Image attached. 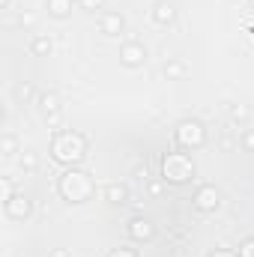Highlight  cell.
I'll list each match as a JSON object with an SVG mask.
<instances>
[{"label": "cell", "mask_w": 254, "mask_h": 257, "mask_svg": "<svg viewBox=\"0 0 254 257\" xmlns=\"http://www.w3.org/2000/svg\"><path fill=\"white\" fill-rule=\"evenodd\" d=\"M87 156V138L81 132H72V128H60L54 132L51 138V159L57 165H66V168H78Z\"/></svg>", "instance_id": "obj_1"}, {"label": "cell", "mask_w": 254, "mask_h": 257, "mask_svg": "<svg viewBox=\"0 0 254 257\" xmlns=\"http://www.w3.org/2000/svg\"><path fill=\"white\" fill-rule=\"evenodd\" d=\"M57 192L63 200L69 203H84V200H90L93 192H96V183H93V177L87 174V171H81V168H69L60 174V180H57Z\"/></svg>", "instance_id": "obj_2"}, {"label": "cell", "mask_w": 254, "mask_h": 257, "mask_svg": "<svg viewBox=\"0 0 254 257\" xmlns=\"http://www.w3.org/2000/svg\"><path fill=\"white\" fill-rule=\"evenodd\" d=\"M162 177L171 186H186L194 180V162L189 153H168L162 159Z\"/></svg>", "instance_id": "obj_3"}, {"label": "cell", "mask_w": 254, "mask_h": 257, "mask_svg": "<svg viewBox=\"0 0 254 257\" xmlns=\"http://www.w3.org/2000/svg\"><path fill=\"white\" fill-rule=\"evenodd\" d=\"M174 141L180 150H200L206 144V128L200 120H180L174 128Z\"/></svg>", "instance_id": "obj_4"}, {"label": "cell", "mask_w": 254, "mask_h": 257, "mask_svg": "<svg viewBox=\"0 0 254 257\" xmlns=\"http://www.w3.org/2000/svg\"><path fill=\"white\" fill-rule=\"evenodd\" d=\"M36 102H39V111H42L45 123L51 128L60 126V96H57V93H39Z\"/></svg>", "instance_id": "obj_5"}, {"label": "cell", "mask_w": 254, "mask_h": 257, "mask_svg": "<svg viewBox=\"0 0 254 257\" xmlns=\"http://www.w3.org/2000/svg\"><path fill=\"white\" fill-rule=\"evenodd\" d=\"M30 209H33V203H30L27 194H12V197L3 200V212H6L9 218H15V221H24V218L30 215Z\"/></svg>", "instance_id": "obj_6"}, {"label": "cell", "mask_w": 254, "mask_h": 257, "mask_svg": "<svg viewBox=\"0 0 254 257\" xmlns=\"http://www.w3.org/2000/svg\"><path fill=\"white\" fill-rule=\"evenodd\" d=\"M120 63L126 66V69H138V66L147 63V48H144V42H126V45L120 48Z\"/></svg>", "instance_id": "obj_7"}, {"label": "cell", "mask_w": 254, "mask_h": 257, "mask_svg": "<svg viewBox=\"0 0 254 257\" xmlns=\"http://www.w3.org/2000/svg\"><path fill=\"white\" fill-rule=\"evenodd\" d=\"M129 236L135 239V242H150L153 236H156V227H153V221L150 218H144V215H135L132 221H129Z\"/></svg>", "instance_id": "obj_8"}, {"label": "cell", "mask_w": 254, "mask_h": 257, "mask_svg": "<svg viewBox=\"0 0 254 257\" xmlns=\"http://www.w3.org/2000/svg\"><path fill=\"white\" fill-rule=\"evenodd\" d=\"M194 209L197 212H215L218 209V189L215 186H200L194 192Z\"/></svg>", "instance_id": "obj_9"}, {"label": "cell", "mask_w": 254, "mask_h": 257, "mask_svg": "<svg viewBox=\"0 0 254 257\" xmlns=\"http://www.w3.org/2000/svg\"><path fill=\"white\" fill-rule=\"evenodd\" d=\"M174 18H177V3L174 0H159L156 6H153V21L156 24H174Z\"/></svg>", "instance_id": "obj_10"}, {"label": "cell", "mask_w": 254, "mask_h": 257, "mask_svg": "<svg viewBox=\"0 0 254 257\" xmlns=\"http://www.w3.org/2000/svg\"><path fill=\"white\" fill-rule=\"evenodd\" d=\"M126 30V18L120 12H105L102 15V33L105 36H120Z\"/></svg>", "instance_id": "obj_11"}, {"label": "cell", "mask_w": 254, "mask_h": 257, "mask_svg": "<svg viewBox=\"0 0 254 257\" xmlns=\"http://www.w3.org/2000/svg\"><path fill=\"white\" fill-rule=\"evenodd\" d=\"M105 200L114 203V206H123L129 200V189L123 183H111V186H105Z\"/></svg>", "instance_id": "obj_12"}, {"label": "cell", "mask_w": 254, "mask_h": 257, "mask_svg": "<svg viewBox=\"0 0 254 257\" xmlns=\"http://www.w3.org/2000/svg\"><path fill=\"white\" fill-rule=\"evenodd\" d=\"M51 48H54V45H51V39H48V36H42V33L30 39V51H33L36 57H48V54H51Z\"/></svg>", "instance_id": "obj_13"}, {"label": "cell", "mask_w": 254, "mask_h": 257, "mask_svg": "<svg viewBox=\"0 0 254 257\" xmlns=\"http://www.w3.org/2000/svg\"><path fill=\"white\" fill-rule=\"evenodd\" d=\"M45 6L51 18H66L72 12V0H45Z\"/></svg>", "instance_id": "obj_14"}, {"label": "cell", "mask_w": 254, "mask_h": 257, "mask_svg": "<svg viewBox=\"0 0 254 257\" xmlns=\"http://www.w3.org/2000/svg\"><path fill=\"white\" fill-rule=\"evenodd\" d=\"M165 75H168V81H180L186 75V63L183 60H168L165 63Z\"/></svg>", "instance_id": "obj_15"}, {"label": "cell", "mask_w": 254, "mask_h": 257, "mask_svg": "<svg viewBox=\"0 0 254 257\" xmlns=\"http://www.w3.org/2000/svg\"><path fill=\"white\" fill-rule=\"evenodd\" d=\"M18 165H21V171H36V168H39V156H36L33 150H21Z\"/></svg>", "instance_id": "obj_16"}, {"label": "cell", "mask_w": 254, "mask_h": 257, "mask_svg": "<svg viewBox=\"0 0 254 257\" xmlns=\"http://www.w3.org/2000/svg\"><path fill=\"white\" fill-rule=\"evenodd\" d=\"M230 117H233L236 123H245V120L251 117V108H248V105H233V108H230Z\"/></svg>", "instance_id": "obj_17"}, {"label": "cell", "mask_w": 254, "mask_h": 257, "mask_svg": "<svg viewBox=\"0 0 254 257\" xmlns=\"http://www.w3.org/2000/svg\"><path fill=\"white\" fill-rule=\"evenodd\" d=\"M15 153H18V141H15V135L6 132V135H3V156L9 159V156H15Z\"/></svg>", "instance_id": "obj_18"}, {"label": "cell", "mask_w": 254, "mask_h": 257, "mask_svg": "<svg viewBox=\"0 0 254 257\" xmlns=\"http://www.w3.org/2000/svg\"><path fill=\"white\" fill-rule=\"evenodd\" d=\"M15 99H18V102L33 99V87H30V84H18V87H15Z\"/></svg>", "instance_id": "obj_19"}, {"label": "cell", "mask_w": 254, "mask_h": 257, "mask_svg": "<svg viewBox=\"0 0 254 257\" xmlns=\"http://www.w3.org/2000/svg\"><path fill=\"white\" fill-rule=\"evenodd\" d=\"M239 257H254V236H248V239H242V245H239V251H236Z\"/></svg>", "instance_id": "obj_20"}, {"label": "cell", "mask_w": 254, "mask_h": 257, "mask_svg": "<svg viewBox=\"0 0 254 257\" xmlns=\"http://www.w3.org/2000/svg\"><path fill=\"white\" fill-rule=\"evenodd\" d=\"M78 3H81V9H87V12H96V9L105 6V0H78Z\"/></svg>", "instance_id": "obj_21"}, {"label": "cell", "mask_w": 254, "mask_h": 257, "mask_svg": "<svg viewBox=\"0 0 254 257\" xmlns=\"http://www.w3.org/2000/svg\"><path fill=\"white\" fill-rule=\"evenodd\" d=\"M108 257H141V254H138L135 248H126V245H123V248H114Z\"/></svg>", "instance_id": "obj_22"}, {"label": "cell", "mask_w": 254, "mask_h": 257, "mask_svg": "<svg viewBox=\"0 0 254 257\" xmlns=\"http://www.w3.org/2000/svg\"><path fill=\"white\" fill-rule=\"evenodd\" d=\"M242 147H245L248 153H254V128H245V135H242Z\"/></svg>", "instance_id": "obj_23"}, {"label": "cell", "mask_w": 254, "mask_h": 257, "mask_svg": "<svg viewBox=\"0 0 254 257\" xmlns=\"http://www.w3.org/2000/svg\"><path fill=\"white\" fill-rule=\"evenodd\" d=\"M206 257H239L236 251H230V248H215V251H209Z\"/></svg>", "instance_id": "obj_24"}, {"label": "cell", "mask_w": 254, "mask_h": 257, "mask_svg": "<svg viewBox=\"0 0 254 257\" xmlns=\"http://www.w3.org/2000/svg\"><path fill=\"white\" fill-rule=\"evenodd\" d=\"M51 257H72V254H69L66 248H54V251H51Z\"/></svg>", "instance_id": "obj_25"}, {"label": "cell", "mask_w": 254, "mask_h": 257, "mask_svg": "<svg viewBox=\"0 0 254 257\" xmlns=\"http://www.w3.org/2000/svg\"><path fill=\"white\" fill-rule=\"evenodd\" d=\"M9 3H12V0H0V9H9Z\"/></svg>", "instance_id": "obj_26"}, {"label": "cell", "mask_w": 254, "mask_h": 257, "mask_svg": "<svg viewBox=\"0 0 254 257\" xmlns=\"http://www.w3.org/2000/svg\"><path fill=\"white\" fill-rule=\"evenodd\" d=\"M248 3H251V9H254V0H248Z\"/></svg>", "instance_id": "obj_27"}]
</instances>
